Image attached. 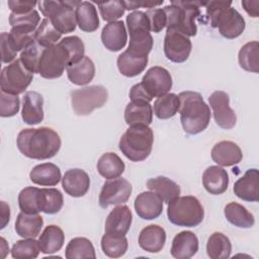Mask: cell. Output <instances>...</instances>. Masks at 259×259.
<instances>
[{
	"label": "cell",
	"mask_w": 259,
	"mask_h": 259,
	"mask_svg": "<svg viewBox=\"0 0 259 259\" xmlns=\"http://www.w3.org/2000/svg\"><path fill=\"white\" fill-rule=\"evenodd\" d=\"M202 185L210 194L224 193L229 186L228 172L220 166L207 167L202 174Z\"/></svg>",
	"instance_id": "25"
},
{
	"label": "cell",
	"mask_w": 259,
	"mask_h": 259,
	"mask_svg": "<svg viewBox=\"0 0 259 259\" xmlns=\"http://www.w3.org/2000/svg\"><path fill=\"white\" fill-rule=\"evenodd\" d=\"M167 217L175 226L193 228L203 221L204 210L195 196H178L168 203Z\"/></svg>",
	"instance_id": "7"
},
{
	"label": "cell",
	"mask_w": 259,
	"mask_h": 259,
	"mask_svg": "<svg viewBox=\"0 0 259 259\" xmlns=\"http://www.w3.org/2000/svg\"><path fill=\"white\" fill-rule=\"evenodd\" d=\"M154 134L149 125H131L121 136L118 148L121 153L133 162L146 160L153 148Z\"/></svg>",
	"instance_id": "5"
},
{
	"label": "cell",
	"mask_w": 259,
	"mask_h": 259,
	"mask_svg": "<svg viewBox=\"0 0 259 259\" xmlns=\"http://www.w3.org/2000/svg\"><path fill=\"white\" fill-rule=\"evenodd\" d=\"M32 78L33 73L24 67L20 59H16L2 69L0 77L1 91L14 95L23 93L30 85Z\"/></svg>",
	"instance_id": "10"
},
{
	"label": "cell",
	"mask_w": 259,
	"mask_h": 259,
	"mask_svg": "<svg viewBox=\"0 0 259 259\" xmlns=\"http://www.w3.org/2000/svg\"><path fill=\"white\" fill-rule=\"evenodd\" d=\"M39 21H40V16L35 9L24 14H16L11 12L9 15V23L11 27L23 26V27L36 29L37 26L39 25Z\"/></svg>",
	"instance_id": "49"
},
{
	"label": "cell",
	"mask_w": 259,
	"mask_h": 259,
	"mask_svg": "<svg viewBox=\"0 0 259 259\" xmlns=\"http://www.w3.org/2000/svg\"><path fill=\"white\" fill-rule=\"evenodd\" d=\"M180 100L175 93H167L158 97L154 102V113L159 119L173 117L179 110Z\"/></svg>",
	"instance_id": "41"
},
{
	"label": "cell",
	"mask_w": 259,
	"mask_h": 259,
	"mask_svg": "<svg viewBox=\"0 0 259 259\" xmlns=\"http://www.w3.org/2000/svg\"><path fill=\"white\" fill-rule=\"evenodd\" d=\"M211 159L219 166L229 167L237 165L243 158L241 148L232 141H221L211 149Z\"/></svg>",
	"instance_id": "20"
},
{
	"label": "cell",
	"mask_w": 259,
	"mask_h": 259,
	"mask_svg": "<svg viewBox=\"0 0 259 259\" xmlns=\"http://www.w3.org/2000/svg\"><path fill=\"white\" fill-rule=\"evenodd\" d=\"M61 36L62 33L55 28L48 18L42 19L35 30V41L45 48L56 45Z\"/></svg>",
	"instance_id": "44"
},
{
	"label": "cell",
	"mask_w": 259,
	"mask_h": 259,
	"mask_svg": "<svg viewBox=\"0 0 259 259\" xmlns=\"http://www.w3.org/2000/svg\"><path fill=\"white\" fill-rule=\"evenodd\" d=\"M100 15L103 20L109 22L117 21L120 18L125 10L123 1H108V2H99L97 3Z\"/></svg>",
	"instance_id": "48"
},
{
	"label": "cell",
	"mask_w": 259,
	"mask_h": 259,
	"mask_svg": "<svg viewBox=\"0 0 259 259\" xmlns=\"http://www.w3.org/2000/svg\"><path fill=\"white\" fill-rule=\"evenodd\" d=\"M38 191L39 188L28 186L18 194V205L21 211L26 213H38Z\"/></svg>",
	"instance_id": "46"
},
{
	"label": "cell",
	"mask_w": 259,
	"mask_h": 259,
	"mask_svg": "<svg viewBox=\"0 0 259 259\" xmlns=\"http://www.w3.org/2000/svg\"><path fill=\"white\" fill-rule=\"evenodd\" d=\"M40 252L44 254H53L62 249L65 243V234L63 230L56 225H49L45 228L38 238Z\"/></svg>",
	"instance_id": "30"
},
{
	"label": "cell",
	"mask_w": 259,
	"mask_h": 259,
	"mask_svg": "<svg viewBox=\"0 0 259 259\" xmlns=\"http://www.w3.org/2000/svg\"><path fill=\"white\" fill-rule=\"evenodd\" d=\"M224 213L229 223L238 228L249 229L255 224L254 215L242 204L232 201L224 208Z\"/></svg>",
	"instance_id": "34"
},
{
	"label": "cell",
	"mask_w": 259,
	"mask_h": 259,
	"mask_svg": "<svg viewBox=\"0 0 259 259\" xmlns=\"http://www.w3.org/2000/svg\"><path fill=\"white\" fill-rule=\"evenodd\" d=\"M192 44L188 36L174 30L167 29L164 38V54L173 63L185 62L191 53Z\"/></svg>",
	"instance_id": "14"
},
{
	"label": "cell",
	"mask_w": 259,
	"mask_h": 259,
	"mask_svg": "<svg viewBox=\"0 0 259 259\" xmlns=\"http://www.w3.org/2000/svg\"><path fill=\"white\" fill-rule=\"evenodd\" d=\"M65 257L67 259L80 258H96L95 250L92 242L84 237L73 238L67 245L65 250Z\"/></svg>",
	"instance_id": "40"
},
{
	"label": "cell",
	"mask_w": 259,
	"mask_h": 259,
	"mask_svg": "<svg viewBox=\"0 0 259 259\" xmlns=\"http://www.w3.org/2000/svg\"><path fill=\"white\" fill-rule=\"evenodd\" d=\"M44 226V219L37 213L21 211L15 221V232L22 238H35Z\"/></svg>",
	"instance_id": "32"
},
{
	"label": "cell",
	"mask_w": 259,
	"mask_h": 259,
	"mask_svg": "<svg viewBox=\"0 0 259 259\" xmlns=\"http://www.w3.org/2000/svg\"><path fill=\"white\" fill-rule=\"evenodd\" d=\"M22 120L29 125L37 124L44 119V97L36 91H26L22 97Z\"/></svg>",
	"instance_id": "19"
},
{
	"label": "cell",
	"mask_w": 259,
	"mask_h": 259,
	"mask_svg": "<svg viewBox=\"0 0 259 259\" xmlns=\"http://www.w3.org/2000/svg\"><path fill=\"white\" fill-rule=\"evenodd\" d=\"M0 42H1V60L4 64H9L15 61L16 52L12 49L11 45L8 40V32H1L0 34Z\"/></svg>",
	"instance_id": "52"
},
{
	"label": "cell",
	"mask_w": 259,
	"mask_h": 259,
	"mask_svg": "<svg viewBox=\"0 0 259 259\" xmlns=\"http://www.w3.org/2000/svg\"><path fill=\"white\" fill-rule=\"evenodd\" d=\"M232 244L230 239L221 232L212 233L206 243V253L211 259H227L231 256Z\"/></svg>",
	"instance_id": "37"
},
{
	"label": "cell",
	"mask_w": 259,
	"mask_h": 259,
	"mask_svg": "<svg viewBox=\"0 0 259 259\" xmlns=\"http://www.w3.org/2000/svg\"><path fill=\"white\" fill-rule=\"evenodd\" d=\"M132 184L122 177L107 179L99 193V205L106 208L109 205L125 203L132 194Z\"/></svg>",
	"instance_id": "12"
},
{
	"label": "cell",
	"mask_w": 259,
	"mask_h": 259,
	"mask_svg": "<svg viewBox=\"0 0 259 259\" xmlns=\"http://www.w3.org/2000/svg\"><path fill=\"white\" fill-rule=\"evenodd\" d=\"M40 247L34 238H23L12 246L11 256L16 259H33L38 256Z\"/></svg>",
	"instance_id": "43"
},
{
	"label": "cell",
	"mask_w": 259,
	"mask_h": 259,
	"mask_svg": "<svg viewBox=\"0 0 259 259\" xmlns=\"http://www.w3.org/2000/svg\"><path fill=\"white\" fill-rule=\"evenodd\" d=\"M202 1H171L163 9L167 16V29H174L186 36H194L197 32L195 19L200 15Z\"/></svg>",
	"instance_id": "4"
},
{
	"label": "cell",
	"mask_w": 259,
	"mask_h": 259,
	"mask_svg": "<svg viewBox=\"0 0 259 259\" xmlns=\"http://www.w3.org/2000/svg\"><path fill=\"white\" fill-rule=\"evenodd\" d=\"M210 25L217 27L226 38L240 36L246 27L244 17L232 7L231 1H207L203 3Z\"/></svg>",
	"instance_id": "3"
},
{
	"label": "cell",
	"mask_w": 259,
	"mask_h": 259,
	"mask_svg": "<svg viewBox=\"0 0 259 259\" xmlns=\"http://www.w3.org/2000/svg\"><path fill=\"white\" fill-rule=\"evenodd\" d=\"M242 6L244 7L245 11L252 17H258L259 15V1L254 0H243L242 1Z\"/></svg>",
	"instance_id": "56"
},
{
	"label": "cell",
	"mask_w": 259,
	"mask_h": 259,
	"mask_svg": "<svg viewBox=\"0 0 259 259\" xmlns=\"http://www.w3.org/2000/svg\"><path fill=\"white\" fill-rule=\"evenodd\" d=\"M239 65L242 69L252 73L259 72V42L257 40L245 44L239 51Z\"/></svg>",
	"instance_id": "39"
},
{
	"label": "cell",
	"mask_w": 259,
	"mask_h": 259,
	"mask_svg": "<svg viewBox=\"0 0 259 259\" xmlns=\"http://www.w3.org/2000/svg\"><path fill=\"white\" fill-rule=\"evenodd\" d=\"M147 94L153 99L167 94L172 88V77L169 71L160 66L150 68L141 82Z\"/></svg>",
	"instance_id": "13"
},
{
	"label": "cell",
	"mask_w": 259,
	"mask_h": 259,
	"mask_svg": "<svg viewBox=\"0 0 259 259\" xmlns=\"http://www.w3.org/2000/svg\"><path fill=\"white\" fill-rule=\"evenodd\" d=\"M30 181L40 186H55L62 179L60 168L54 163H42L34 166L29 172Z\"/></svg>",
	"instance_id": "28"
},
{
	"label": "cell",
	"mask_w": 259,
	"mask_h": 259,
	"mask_svg": "<svg viewBox=\"0 0 259 259\" xmlns=\"http://www.w3.org/2000/svg\"><path fill=\"white\" fill-rule=\"evenodd\" d=\"M234 193L242 200L257 202L259 200V172L256 168L248 169L234 184Z\"/></svg>",
	"instance_id": "16"
},
{
	"label": "cell",
	"mask_w": 259,
	"mask_h": 259,
	"mask_svg": "<svg viewBox=\"0 0 259 259\" xmlns=\"http://www.w3.org/2000/svg\"><path fill=\"white\" fill-rule=\"evenodd\" d=\"M62 186L70 196L82 197L88 192L90 187L89 175L79 168L69 169L62 178Z\"/></svg>",
	"instance_id": "17"
},
{
	"label": "cell",
	"mask_w": 259,
	"mask_h": 259,
	"mask_svg": "<svg viewBox=\"0 0 259 259\" xmlns=\"http://www.w3.org/2000/svg\"><path fill=\"white\" fill-rule=\"evenodd\" d=\"M133 221L132 210L127 205H116L107 215L105 221V232L125 235L131 228Z\"/></svg>",
	"instance_id": "23"
},
{
	"label": "cell",
	"mask_w": 259,
	"mask_h": 259,
	"mask_svg": "<svg viewBox=\"0 0 259 259\" xmlns=\"http://www.w3.org/2000/svg\"><path fill=\"white\" fill-rule=\"evenodd\" d=\"M16 145L25 157L34 160H46L58 154L62 141L56 131L48 126H41L20 131L16 139Z\"/></svg>",
	"instance_id": "1"
},
{
	"label": "cell",
	"mask_w": 259,
	"mask_h": 259,
	"mask_svg": "<svg viewBox=\"0 0 259 259\" xmlns=\"http://www.w3.org/2000/svg\"><path fill=\"white\" fill-rule=\"evenodd\" d=\"M11 12L16 14H24L33 10L34 6L37 5L35 1H23V0H9L7 2Z\"/></svg>",
	"instance_id": "53"
},
{
	"label": "cell",
	"mask_w": 259,
	"mask_h": 259,
	"mask_svg": "<svg viewBox=\"0 0 259 259\" xmlns=\"http://www.w3.org/2000/svg\"><path fill=\"white\" fill-rule=\"evenodd\" d=\"M130 98H131V101H144V102L152 101V98L147 94V92L145 91L141 83L135 84L131 88Z\"/></svg>",
	"instance_id": "54"
},
{
	"label": "cell",
	"mask_w": 259,
	"mask_h": 259,
	"mask_svg": "<svg viewBox=\"0 0 259 259\" xmlns=\"http://www.w3.org/2000/svg\"><path fill=\"white\" fill-rule=\"evenodd\" d=\"M198 251V239L193 232L182 231L172 240L170 253L177 259H189Z\"/></svg>",
	"instance_id": "22"
},
{
	"label": "cell",
	"mask_w": 259,
	"mask_h": 259,
	"mask_svg": "<svg viewBox=\"0 0 259 259\" xmlns=\"http://www.w3.org/2000/svg\"><path fill=\"white\" fill-rule=\"evenodd\" d=\"M68 79L75 85L83 86L92 81L95 76V65L93 61L84 56L79 62L72 64L66 68Z\"/></svg>",
	"instance_id": "26"
},
{
	"label": "cell",
	"mask_w": 259,
	"mask_h": 259,
	"mask_svg": "<svg viewBox=\"0 0 259 259\" xmlns=\"http://www.w3.org/2000/svg\"><path fill=\"white\" fill-rule=\"evenodd\" d=\"M163 4V0L159 2L154 1H123V5L125 9L127 10H135L139 7H146V8H156L157 6H160Z\"/></svg>",
	"instance_id": "55"
},
{
	"label": "cell",
	"mask_w": 259,
	"mask_h": 259,
	"mask_svg": "<svg viewBox=\"0 0 259 259\" xmlns=\"http://www.w3.org/2000/svg\"><path fill=\"white\" fill-rule=\"evenodd\" d=\"M148 57H139L128 53L126 50L121 53L116 60L118 71L125 77H136L147 67Z\"/></svg>",
	"instance_id": "33"
},
{
	"label": "cell",
	"mask_w": 259,
	"mask_h": 259,
	"mask_svg": "<svg viewBox=\"0 0 259 259\" xmlns=\"http://www.w3.org/2000/svg\"><path fill=\"white\" fill-rule=\"evenodd\" d=\"M69 63L68 52L58 42L44 50L38 65V74L46 79L59 78L63 75Z\"/></svg>",
	"instance_id": "11"
},
{
	"label": "cell",
	"mask_w": 259,
	"mask_h": 259,
	"mask_svg": "<svg viewBox=\"0 0 259 259\" xmlns=\"http://www.w3.org/2000/svg\"><path fill=\"white\" fill-rule=\"evenodd\" d=\"M59 44L66 49L69 55L70 63L69 66L72 64H75L79 62L81 59L84 58L85 54V46L83 40L77 36V35H72V36H66L62 38Z\"/></svg>",
	"instance_id": "47"
},
{
	"label": "cell",
	"mask_w": 259,
	"mask_h": 259,
	"mask_svg": "<svg viewBox=\"0 0 259 259\" xmlns=\"http://www.w3.org/2000/svg\"><path fill=\"white\" fill-rule=\"evenodd\" d=\"M150 21L151 30L155 33L160 32L167 25V16L163 8H151L146 11Z\"/></svg>",
	"instance_id": "51"
},
{
	"label": "cell",
	"mask_w": 259,
	"mask_h": 259,
	"mask_svg": "<svg viewBox=\"0 0 259 259\" xmlns=\"http://www.w3.org/2000/svg\"><path fill=\"white\" fill-rule=\"evenodd\" d=\"M64 204L62 192L56 188H39L38 191V208L48 214L59 212Z\"/></svg>",
	"instance_id": "36"
},
{
	"label": "cell",
	"mask_w": 259,
	"mask_h": 259,
	"mask_svg": "<svg viewBox=\"0 0 259 259\" xmlns=\"http://www.w3.org/2000/svg\"><path fill=\"white\" fill-rule=\"evenodd\" d=\"M208 102L212 109L214 121L220 127L231 130L236 125L237 115L230 106L228 93L222 90L214 91L208 97Z\"/></svg>",
	"instance_id": "15"
},
{
	"label": "cell",
	"mask_w": 259,
	"mask_h": 259,
	"mask_svg": "<svg viewBox=\"0 0 259 259\" xmlns=\"http://www.w3.org/2000/svg\"><path fill=\"white\" fill-rule=\"evenodd\" d=\"M1 226L0 229H4L10 220V208L5 201H1Z\"/></svg>",
	"instance_id": "57"
},
{
	"label": "cell",
	"mask_w": 259,
	"mask_h": 259,
	"mask_svg": "<svg viewBox=\"0 0 259 259\" xmlns=\"http://www.w3.org/2000/svg\"><path fill=\"white\" fill-rule=\"evenodd\" d=\"M180 100V121L185 133L196 135L203 132L210 120V109L202 96L195 91H183Z\"/></svg>",
	"instance_id": "2"
},
{
	"label": "cell",
	"mask_w": 259,
	"mask_h": 259,
	"mask_svg": "<svg viewBox=\"0 0 259 259\" xmlns=\"http://www.w3.org/2000/svg\"><path fill=\"white\" fill-rule=\"evenodd\" d=\"M130 32V44L126 51L139 57H148L153 48V37L150 33V21L144 11L136 10L126 16Z\"/></svg>",
	"instance_id": "6"
},
{
	"label": "cell",
	"mask_w": 259,
	"mask_h": 259,
	"mask_svg": "<svg viewBox=\"0 0 259 259\" xmlns=\"http://www.w3.org/2000/svg\"><path fill=\"white\" fill-rule=\"evenodd\" d=\"M135 210L143 220H155L163 211V200L153 191H144L135 199Z\"/></svg>",
	"instance_id": "18"
},
{
	"label": "cell",
	"mask_w": 259,
	"mask_h": 259,
	"mask_svg": "<svg viewBox=\"0 0 259 259\" xmlns=\"http://www.w3.org/2000/svg\"><path fill=\"white\" fill-rule=\"evenodd\" d=\"M124 120L127 125H149L153 120V108L150 102L131 101L124 109Z\"/></svg>",
	"instance_id": "27"
},
{
	"label": "cell",
	"mask_w": 259,
	"mask_h": 259,
	"mask_svg": "<svg viewBox=\"0 0 259 259\" xmlns=\"http://www.w3.org/2000/svg\"><path fill=\"white\" fill-rule=\"evenodd\" d=\"M147 187L166 203H169L180 195V186L175 181L165 176L150 178L147 181Z\"/></svg>",
	"instance_id": "29"
},
{
	"label": "cell",
	"mask_w": 259,
	"mask_h": 259,
	"mask_svg": "<svg viewBox=\"0 0 259 259\" xmlns=\"http://www.w3.org/2000/svg\"><path fill=\"white\" fill-rule=\"evenodd\" d=\"M75 14L77 24L81 30L93 32L99 27V18L93 3L89 1H80L75 8Z\"/></svg>",
	"instance_id": "31"
},
{
	"label": "cell",
	"mask_w": 259,
	"mask_h": 259,
	"mask_svg": "<svg viewBox=\"0 0 259 259\" xmlns=\"http://www.w3.org/2000/svg\"><path fill=\"white\" fill-rule=\"evenodd\" d=\"M20 100L17 95L9 94L1 91L0 93V115L2 117H10L19 111Z\"/></svg>",
	"instance_id": "50"
},
{
	"label": "cell",
	"mask_w": 259,
	"mask_h": 259,
	"mask_svg": "<svg viewBox=\"0 0 259 259\" xmlns=\"http://www.w3.org/2000/svg\"><path fill=\"white\" fill-rule=\"evenodd\" d=\"M46 48L41 47L38 42L33 41L26 49H24L19 56L21 63L31 73H38V65L41 54Z\"/></svg>",
	"instance_id": "45"
},
{
	"label": "cell",
	"mask_w": 259,
	"mask_h": 259,
	"mask_svg": "<svg viewBox=\"0 0 259 259\" xmlns=\"http://www.w3.org/2000/svg\"><path fill=\"white\" fill-rule=\"evenodd\" d=\"M100 246L102 252L110 258H118L125 254L127 251L128 243L124 235L107 233L102 236Z\"/></svg>",
	"instance_id": "38"
},
{
	"label": "cell",
	"mask_w": 259,
	"mask_h": 259,
	"mask_svg": "<svg viewBox=\"0 0 259 259\" xmlns=\"http://www.w3.org/2000/svg\"><path fill=\"white\" fill-rule=\"evenodd\" d=\"M79 3L80 1H39L37 6L41 14L63 34L75 30L77 25L75 8Z\"/></svg>",
	"instance_id": "8"
},
{
	"label": "cell",
	"mask_w": 259,
	"mask_h": 259,
	"mask_svg": "<svg viewBox=\"0 0 259 259\" xmlns=\"http://www.w3.org/2000/svg\"><path fill=\"white\" fill-rule=\"evenodd\" d=\"M96 168L102 177L112 179L119 177L124 172L125 165L118 155L112 152H107L98 159Z\"/></svg>",
	"instance_id": "35"
},
{
	"label": "cell",
	"mask_w": 259,
	"mask_h": 259,
	"mask_svg": "<svg viewBox=\"0 0 259 259\" xmlns=\"http://www.w3.org/2000/svg\"><path fill=\"white\" fill-rule=\"evenodd\" d=\"M102 45L110 52H118L124 48L127 41V33L122 20L105 24L101 31Z\"/></svg>",
	"instance_id": "21"
},
{
	"label": "cell",
	"mask_w": 259,
	"mask_h": 259,
	"mask_svg": "<svg viewBox=\"0 0 259 259\" xmlns=\"http://www.w3.org/2000/svg\"><path fill=\"white\" fill-rule=\"evenodd\" d=\"M108 99V91L102 85L86 86L71 92V103L77 115H89L102 107Z\"/></svg>",
	"instance_id": "9"
},
{
	"label": "cell",
	"mask_w": 259,
	"mask_h": 259,
	"mask_svg": "<svg viewBox=\"0 0 259 259\" xmlns=\"http://www.w3.org/2000/svg\"><path fill=\"white\" fill-rule=\"evenodd\" d=\"M35 30L36 29L23 26L11 27L8 32V40L12 49L16 53L22 52L29 45L35 41Z\"/></svg>",
	"instance_id": "42"
},
{
	"label": "cell",
	"mask_w": 259,
	"mask_h": 259,
	"mask_svg": "<svg viewBox=\"0 0 259 259\" xmlns=\"http://www.w3.org/2000/svg\"><path fill=\"white\" fill-rule=\"evenodd\" d=\"M166 243V232L159 225H149L139 235L140 247L149 253L160 252Z\"/></svg>",
	"instance_id": "24"
}]
</instances>
